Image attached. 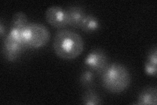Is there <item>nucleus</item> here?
<instances>
[{"label":"nucleus","mask_w":157,"mask_h":105,"mask_svg":"<svg viewBox=\"0 0 157 105\" xmlns=\"http://www.w3.org/2000/svg\"><path fill=\"white\" fill-rule=\"evenodd\" d=\"M94 72L89 68H86L83 71L79 78V82L81 86L85 87H89L94 83Z\"/></svg>","instance_id":"12"},{"label":"nucleus","mask_w":157,"mask_h":105,"mask_svg":"<svg viewBox=\"0 0 157 105\" xmlns=\"http://www.w3.org/2000/svg\"><path fill=\"white\" fill-rule=\"evenodd\" d=\"M101 84L107 91L113 93L124 91L130 86L131 75L123 64L114 63L108 66L101 73Z\"/></svg>","instance_id":"2"},{"label":"nucleus","mask_w":157,"mask_h":105,"mask_svg":"<svg viewBox=\"0 0 157 105\" xmlns=\"http://www.w3.org/2000/svg\"><path fill=\"white\" fill-rule=\"evenodd\" d=\"M26 47L22 42L18 41L7 35L4 39L3 52L7 61L13 62L21 56V53Z\"/></svg>","instance_id":"5"},{"label":"nucleus","mask_w":157,"mask_h":105,"mask_svg":"<svg viewBox=\"0 0 157 105\" xmlns=\"http://www.w3.org/2000/svg\"><path fill=\"white\" fill-rule=\"evenodd\" d=\"M4 33H5V29H4V26L2 21L0 22V35H1V38H3L4 36Z\"/></svg>","instance_id":"14"},{"label":"nucleus","mask_w":157,"mask_h":105,"mask_svg":"<svg viewBox=\"0 0 157 105\" xmlns=\"http://www.w3.org/2000/svg\"><path fill=\"white\" fill-rule=\"evenodd\" d=\"M68 26L79 28L80 25L86 13L85 10L79 6H71L66 9Z\"/></svg>","instance_id":"7"},{"label":"nucleus","mask_w":157,"mask_h":105,"mask_svg":"<svg viewBox=\"0 0 157 105\" xmlns=\"http://www.w3.org/2000/svg\"><path fill=\"white\" fill-rule=\"evenodd\" d=\"M82 103L85 105H98L101 104V99L96 91L88 89L82 97Z\"/></svg>","instance_id":"11"},{"label":"nucleus","mask_w":157,"mask_h":105,"mask_svg":"<svg viewBox=\"0 0 157 105\" xmlns=\"http://www.w3.org/2000/svg\"><path fill=\"white\" fill-rule=\"evenodd\" d=\"M85 64L93 72L101 74L108 66V58L106 53L100 48L92 50L85 57Z\"/></svg>","instance_id":"4"},{"label":"nucleus","mask_w":157,"mask_h":105,"mask_svg":"<svg viewBox=\"0 0 157 105\" xmlns=\"http://www.w3.org/2000/svg\"><path fill=\"white\" fill-rule=\"evenodd\" d=\"M157 64V48L156 46L152 47L149 51L145 63L144 70L147 75L149 76H156Z\"/></svg>","instance_id":"9"},{"label":"nucleus","mask_w":157,"mask_h":105,"mask_svg":"<svg viewBox=\"0 0 157 105\" xmlns=\"http://www.w3.org/2000/svg\"><path fill=\"white\" fill-rule=\"evenodd\" d=\"M100 22L95 16L90 14H86L83 18L79 28L85 32H92L96 31L100 28Z\"/></svg>","instance_id":"10"},{"label":"nucleus","mask_w":157,"mask_h":105,"mask_svg":"<svg viewBox=\"0 0 157 105\" xmlns=\"http://www.w3.org/2000/svg\"><path fill=\"white\" fill-rule=\"evenodd\" d=\"M53 49L56 55L64 60H73L84 50V42L79 34L68 30L58 32L54 38Z\"/></svg>","instance_id":"1"},{"label":"nucleus","mask_w":157,"mask_h":105,"mask_svg":"<svg viewBox=\"0 0 157 105\" xmlns=\"http://www.w3.org/2000/svg\"><path fill=\"white\" fill-rule=\"evenodd\" d=\"M45 18L47 22L56 28H63L68 26L66 9L59 6H51L47 9Z\"/></svg>","instance_id":"6"},{"label":"nucleus","mask_w":157,"mask_h":105,"mask_svg":"<svg viewBox=\"0 0 157 105\" xmlns=\"http://www.w3.org/2000/svg\"><path fill=\"white\" fill-rule=\"evenodd\" d=\"M157 90L156 87H149L142 90L137 97L138 105H156Z\"/></svg>","instance_id":"8"},{"label":"nucleus","mask_w":157,"mask_h":105,"mask_svg":"<svg viewBox=\"0 0 157 105\" xmlns=\"http://www.w3.org/2000/svg\"><path fill=\"white\" fill-rule=\"evenodd\" d=\"M28 24L26 14L21 11L14 14L13 17V26L16 28H24Z\"/></svg>","instance_id":"13"},{"label":"nucleus","mask_w":157,"mask_h":105,"mask_svg":"<svg viewBox=\"0 0 157 105\" xmlns=\"http://www.w3.org/2000/svg\"><path fill=\"white\" fill-rule=\"evenodd\" d=\"M22 41L27 47L39 49L43 47L49 42L51 34L44 25L37 23H28L22 28Z\"/></svg>","instance_id":"3"}]
</instances>
